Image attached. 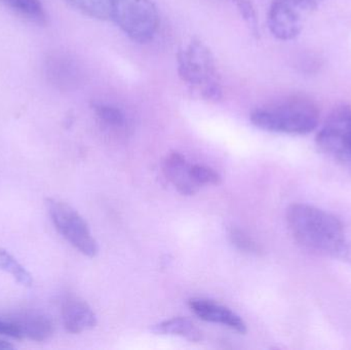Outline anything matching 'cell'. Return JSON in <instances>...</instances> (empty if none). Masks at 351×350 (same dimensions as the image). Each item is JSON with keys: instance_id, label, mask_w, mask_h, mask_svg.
Returning <instances> with one entry per match:
<instances>
[{"instance_id": "10", "label": "cell", "mask_w": 351, "mask_h": 350, "mask_svg": "<svg viewBox=\"0 0 351 350\" xmlns=\"http://www.w3.org/2000/svg\"><path fill=\"white\" fill-rule=\"evenodd\" d=\"M20 332L21 339L43 342L53 336L55 327L49 316L41 312H24L10 318Z\"/></svg>"}, {"instance_id": "20", "label": "cell", "mask_w": 351, "mask_h": 350, "mask_svg": "<svg viewBox=\"0 0 351 350\" xmlns=\"http://www.w3.org/2000/svg\"><path fill=\"white\" fill-rule=\"evenodd\" d=\"M0 335L21 339V335L18 328H16V325H14L10 318H8V320H1V318H0Z\"/></svg>"}, {"instance_id": "11", "label": "cell", "mask_w": 351, "mask_h": 350, "mask_svg": "<svg viewBox=\"0 0 351 350\" xmlns=\"http://www.w3.org/2000/svg\"><path fill=\"white\" fill-rule=\"evenodd\" d=\"M0 3L25 22L36 26L47 24L49 16L40 0H0Z\"/></svg>"}, {"instance_id": "7", "label": "cell", "mask_w": 351, "mask_h": 350, "mask_svg": "<svg viewBox=\"0 0 351 350\" xmlns=\"http://www.w3.org/2000/svg\"><path fill=\"white\" fill-rule=\"evenodd\" d=\"M189 308L196 316L204 322L223 325L241 334L247 333V325L243 318L226 306L210 300L195 298L190 300Z\"/></svg>"}, {"instance_id": "12", "label": "cell", "mask_w": 351, "mask_h": 350, "mask_svg": "<svg viewBox=\"0 0 351 350\" xmlns=\"http://www.w3.org/2000/svg\"><path fill=\"white\" fill-rule=\"evenodd\" d=\"M152 332L158 335H173L187 339L190 342H199L202 334L192 321L185 318H174L164 321L152 328Z\"/></svg>"}, {"instance_id": "3", "label": "cell", "mask_w": 351, "mask_h": 350, "mask_svg": "<svg viewBox=\"0 0 351 350\" xmlns=\"http://www.w3.org/2000/svg\"><path fill=\"white\" fill-rule=\"evenodd\" d=\"M178 73L194 92L208 101L222 98V88L210 49L193 40L178 53Z\"/></svg>"}, {"instance_id": "9", "label": "cell", "mask_w": 351, "mask_h": 350, "mask_svg": "<svg viewBox=\"0 0 351 350\" xmlns=\"http://www.w3.org/2000/svg\"><path fill=\"white\" fill-rule=\"evenodd\" d=\"M191 164L179 152H171L162 164L165 176L174 185L176 189L186 197H191L199 190L200 186L192 178Z\"/></svg>"}, {"instance_id": "13", "label": "cell", "mask_w": 351, "mask_h": 350, "mask_svg": "<svg viewBox=\"0 0 351 350\" xmlns=\"http://www.w3.org/2000/svg\"><path fill=\"white\" fill-rule=\"evenodd\" d=\"M77 66L69 58L64 55H55L47 63L49 77L56 84L68 86H73L77 82Z\"/></svg>"}, {"instance_id": "18", "label": "cell", "mask_w": 351, "mask_h": 350, "mask_svg": "<svg viewBox=\"0 0 351 350\" xmlns=\"http://www.w3.org/2000/svg\"><path fill=\"white\" fill-rule=\"evenodd\" d=\"M229 238L235 248L247 254L258 255L261 253V247L243 230L232 228L229 232Z\"/></svg>"}, {"instance_id": "15", "label": "cell", "mask_w": 351, "mask_h": 350, "mask_svg": "<svg viewBox=\"0 0 351 350\" xmlns=\"http://www.w3.org/2000/svg\"><path fill=\"white\" fill-rule=\"evenodd\" d=\"M0 269L12 275L20 285L25 287L33 285V277L30 273L3 249H0Z\"/></svg>"}, {"instance_id": "2", "label": "cell", "mask_w": 351, "mask_h": 350, "mask_svg": "<svg viewBox=\"0 0 351 350\" xmlns=\"http://www.w3.org/2000/svg\"><path fill=\"white\" fill-rule=\"evenodd\" d=\"M319 111L311 99L301 95L287 97L253 111L255 127L272 133L306 135L319 125Z\"/></svg>"}, {"instance_id": "21", "label": "cell", "mask_w": 351, "mask_h": 350, "mask_svg": "<svg viewBox=\"0 0 351 350\" xmlns=\"http://www.w3.org/2000/svg\"><path fill=\"white\" fill-rule=\"evenodd\" d=\"M239 8L241 10V14H243V18L250 23V24H255V12H254L253 6L250 2L245 1V0H239Z\"/></svg>"}, {"instance_id": "19", "label": "cell", "mask_w": 351, "mask_h": 350, "mask_svg": "<svg viewBox=\"0 0 351 350\" xmlns=\"http://www.w3.org/2000/svg\"><path fill=\"white\" fill-rule=\"evenodd\" d=\"M190 171H191L192 178L200 187L204 185H219L222 181V178L216 171L206 166L192 164Z\"/></svg>"}, {"instance_id": "6", "label": "cell", "mask_w": 351, "mask_h": 350, "mask_svg": "<svg viewBox=\"0 0 351 350\" xmlns=\"http://www.w3.org/2000/svg\"><path fill=\"white\" fill-rule=\"evenodd\" d=\"M322 151L340 164L351 168V106L336 107L317 135Z\"/></svg>"}, {"instance_id": "8", "label": "cell", "mask_w": 351, "mask_h": 350, "mask_svg": "<svg viewBox=\"0 0 351 350\" xmlns=\"http://www.w3.org/2000/svg\"><path fill=\"white\" fill-rule=\"evenodd\" d=\"M64 327L71 334H80L97 325V316L90 306L80 298L69 296L62 304Z\"/></svg>"}, {"instance_id": "14", "label": "cell", "mask_w": 351, "mask_h": 350, "mask_svg": "<svg viewBox=\"0 0 351 350\" xmlns=\"http://www.w3.org/2000/svg\"><path fill=\"white\" fill-rule=\"evenodd\" d=\"M74 10L96 20H111L112 0H66Z\"/></svg>"}, {"instance_id": "22", "label": "cell", "mask_w": 351, "mask_h": 350, "mask_svg": "<svg viewBox=\"0 0 351 350\" xmlns=\"http://www.w3.org/2000/svg\"><path fill=\"white\" fill-rule=\"evenodd\" d=\"M14 349V345H10V342H6V341L4 340H0V350H10Z\"/></svg>"}, {"instance_id": "16", "label": "cell", "mask_w": 351, "mask_h": 350, "mask_svg": "<svg viewBox=\"0 0 351 350\" xmlns=\"http://www.w3.org/2000/svg\"><path fill=\"white\" fill-rule=\"evenodd\" d=\"M99 123L107 129H123L127 123L123 111L112 105L96 103L93 106Z\"/></svg>"}, {"instance_id": "17", "label": "cell", "mask_w": 351, "mask_h": 350, "mask_svg": "<svg viewBox=\"0 0 351 350\" xmlns=\"http://www.w3.org/2000/svg\"><path fill=\"white\" fill-rule=\"evenodd\" d=\"M292 12L295 16L303 21L304 14L317 10L325 0H274Z\"/></svg>"}, {"instance_id": "4", "label": "cell", "mask_w": 351, "mask_h": 350, "mask_svg": "<svg viewBox=\"0 0 351 350\" xmlns=\"http://www.w3.org/2000/svg\"><path fill=\"white\" fill-rule=\"evenodd\" d=\"M111 20L132 40L146 43L154 39L160 24L152 0H112Z\"/></svg>"}, {"instance_id": "5", "label": "cell", "mask_w": 351, "mask_h": 350, "mask_svg": "<svg viewBox=\"0 0 351 350\" xmlns=\"http://www.w3.org/2000/svg\"><path fill=\"white\" fill-rule=\"evenodd\" d=\"M47 205L53 225L71 246L90 258L98 254V244L86 220L76 210L53 199H47Z\"/></svg>"}, {"instance_id": "1", "label": "cell", "mask_w": 351, "mask_h": 350, "mask_svg": "<svg viewBox=\"0 0 351 350\" xmlns=\"http://www.w3.org/2000/svg\"><path fill=\"white\" fill-rule=\"evenodd\" d=\"M287 223L295 240L315 254L343 259L351 246L340 220L313 205H291Z\"/></svg>"}]
</instances>
